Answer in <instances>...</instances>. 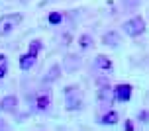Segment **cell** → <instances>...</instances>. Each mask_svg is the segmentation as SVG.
Wrapping results in <instances>:
<instances>
[{
  "mask_svg": "<svg viewBox=\"0 0 149 131\" xmlns=\"http://www.w3.org/2000/svg\"><path fill=\"white\" fill-rule=\"evenodd\" d=\"M33 63H36V57H31L30 53H26V55L20 59V69H22V71H30L31 67H33Z\"/></svg>",
  "mask_w": 149,
  "mask_h": 131,
  "instance_id": "7",
  "label": "cell"
},
{
  "mask_svg": "<svg viewBox=\"0 0 149 131\" xmlns=\"http://www.w3.org/2000/svg\"><path fill=\"white\" fill-rule=\"evenodd\" d=\"M59 65H53L51 69H49V74H47V76H45V82H53V80H57L59 78Z\"/></svg>",
  "mask_w": 149,
  "mask_h": 131,
  "instance_id": "13",
  "label": "cell"
},
{
  "mask_svg": "<svg viewBox=\"0 0 149 131\" xmlns=\"http://www.w3.org/2000/svg\"><path fill=\"white\" fill-rule=\"evenodd\" d=\"M96 67L104 69V71H112V61L108 57H104V55H100V57L96 59Z\"/></svg>",
  "mask_w": 149,
  "mask_h": 131,
  "instance_id": "12",
  "label": "cell"
},
{
  "mask_svg": "<svg viewBox=\"0 0 149 131\" xmlns=\"http://www.w3.org/2000/svg\"><path fill=\"white\" fill-rule=\"evenodd\" d=\"M65 98H67V110H79L82 106L81 92H79L74 86L65 88Z\"/></svg>",
  "mask_w": 149,
  "mask_h": 131,
  "instance_id": "3",
  "label": "cell"
},
{
  "mask_svg": "<svg viewBox=\"0 0 149 131\" xmlns=\"http://www.w3.org/2000/svg\"><path fill=\"white\" fill-rule=\"evenodd\" d=\"M102 41H104V45H108V47H116V45L120 43V35L116 31H108V33L102 37Z\"/></svg>",
  "mask_w": 149,
  "mask_h": 131,
  "instance_id": "6",
  "label": "cell"
},
{
  "mask_svg": "<svg viewBox=\"0 0 149 131\" xmlns=\"http://www.w3.org/2000/svg\"><path fill=\"white\" fill-rule=\"evenodd\" d=\"M126 129H127V131L134 129V123H132V121H127V123H126Z\"/></svg>",
  "mask_w": 149,
  "mask_h": 131,
  "instance_id": "18",
  "label": "cell"
},
{
  "mask_svg": "<svg viewBox=\"0 0 149 131\" xmlns=\"http://www.w3.org/2000/svg\"><path fill=\"white\" fill-rule=\"evenodd\" d=\"M16 106H18V98H16V96H6V98L2 100V104H0V108L6 110V112H14Z\"/></svg>",
  "mask_w": 149,
  "mask_h": 131,
  "instance_id": "5",
  "label": "cell"
},
{
  "mask_svg": "<svg viewBox=\"0 0 149 131\" xmlns=\"http://www.w3.org/2000/svg\"><path fill=\"white\" fill-rule=\"evenodd\" d=\"M6 73H8V57L0 53V80L6 76Z\"/></svg>",
  "mask_w": 149,
  "mask_h": 131,
  "instance_id": "14",
  "label": "cell"
},
{
  "mask_svg": "<svg viewBox=\"0 0 149 131\" xmlns=\"http://www.w3.org/2000/svg\"><path fill=\"white\" fill-rule=\"evenodd\" d=\"M100 123H104V125H116V123H118V114H116V112H108V114H104L102 119H100Z\"/></svg>",
  "mask_w": 149,
  "mask_h": 131,
  "instance_id": "8",
  "label": "cell"
},
{
  "mask_svg": "<svg viewBox=\"0 0 149 131\" xmlns=\"http://www.w3.org/2000/svg\"><path fill=\"white\" fill-rule=\"evenodd\" d=\"M36 108L37 110H47L49 108V96L47 94H39L36 98Z\"/></svg>",
  "mask_w": 149,
  "mask_h": 131,
  "instance_id": "10",
  "label": "cell"
},
{
  "mask_svg": "<svg viewBox=\"0 0 149 131\" xmlns=\"http://www.w3.org/2000/svg\"><path fill=\"white\" fill-rule=\"evenodd\" d=\"M22 22V14H6L0 18V35H8Z\"/></svg>",
  "mask_w": 149,
  "mask_h": 131,
  "instance_id": "1",
  "label": "cell"
},
{
  "mask_svg": "<svg viewBox=\"0 0 149 131\" xmlns=\"http://www.w3.org/2000/svg\"><path fill=\"white\" fill-rule=\"evenodd\" d=\"M79 43H81V47H82V49H90V47L94 45V41H92V37H90V35H81Z\"/></svg>",
  "mask_w": 149,
  "mask_h": 131,
  "instance_id": "15",
  "label": "cell"
},
{
  "mask_svg": "<svg viewBox=\"0 0 149 131\" xmlns=\"http://www.w3.org/2000/svg\"><path fill=\"white\" fill-rule=\"evenodd\" d=\"M114 98L118 102H127L132 98V86L130 84H118L114 88Z\"/></svg>",
  "mask_w": 149,
  "mask_h": 131,
  "instance_id": "4",
  "label": "cell"
},
{
  "mask_svg": "<svg viewBox=\"0 0 149 131\" xmlns=\"http://www.w3.org/2000/svg\"><path fill=\"white\" fill-rule=\"evenodd\" d=\"M139 2H141V0H124V4H126V6H137Z\"/></svg>",
  "mask_w": 149,
  "mask_h": 131,
  "instance_id": "17",
  "label": "cell"
},
{
  "mask_svg": "<svg viewBox=\"0 0 149 131\" xmlns=\"http://www.w3.org/2000/svg\"><path fill=\"white\" fill-rule=\"evenodd\" d=\"M41 49H43V43H41L39 39H36V41H31V43H30V49H28V53H30L31 57H37Z\"/></svg>",
  "mask_w": 149,
  "mask_h": 131,
  "instance_id": "11",
  "label": "cell"
},
{
  "mask_svg": "<svg viewBox=\"0 0 149 131\" xmlns=\"http://www.w3.org/2000/svg\"><path fill=\"white\" fill-rule=\"evenodd\" d=\"M124 29H126L127 35L137 37L145 31V22H143V18H139V16H134V18H130L127 22H124Z\"/></svg>",
  "mask_w": 149,
  "mask_h": 131,
  "instance_id": "2",
  "label": "cell"
},
{
  "mask_svg": "<svg viewBox=\"0 0 149 131\" xmlns=\"http://www.w3.org/2000/svg\"><path fill=\"white\" fill-rule=\"evenodd\" d=\"M112 96H114V90L104 86V88H100V92H98V100H100V102H110Z\"/></svg>",
  "mask_w": 149,
  "mask_h": 131,
  "instance_id": "9",
  "label": "cell"
},
{
  "mask_svg": "<svg viewBox=\"0 0 149 131\" xmlns=\"http://www.w3.org/2000/svg\"><path fill=\"white\" fill-rule=\"evenodd\" d=\"M49 24H53V26L61 24V14L59 12H51V14H49Z\"/></svg>",
  "mask_w": 149,
  "mask_h": 131,
  "instance_id": "16",
  "label": "cell"
}]
</instances>
